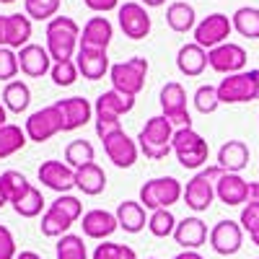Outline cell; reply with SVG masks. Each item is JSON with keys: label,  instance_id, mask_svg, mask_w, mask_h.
<instances>
[{"label": "cell", "instance_id": "cell-1", "mask_svg": "<svg viewBox=\"0 0 259 259\" xmlns=\"http://www.w3.org/2000/svg\"><path fill=\"white\" fill-rule=\"evenodd\" d=\"M135 106V99L133 96H124L119 91H104L96 104H94V119H96V135L104 140L114 133H119L122 124H119V117L127 114L130 109Z\"/></svg>", "mask_w": 259, "mask_h": 259}, {"label": "cell", "instance_id": "cell-2", "mask_svg": "<svg viewBox=\"0 0 259 259\" xmlns=\"http://www.w3.org/2000/svg\"><path fill=\"white\" fill-rule=\"evenodd\" d=\"M47 52L55 62L73 60L80 47V29L70 16H55L47 24Z\"/></svg>", "mask_w": 259, "mask_h": 259}, {"label": "cell", "instance_id": "cell-3", "mask_svg": "<svg viewBox=\"0 0 259 259\" xmlns=\"http://www.w3.org/2000/svg\"><path fill=\"white\" fill-rule=\"evenodd\" d=\"M83 215V202L73 194H60V197L47 207V212L41 215V236H47V239H62L65 233L70 231V226L75 221H80Z\"/></svg>", "mask_w": 259, "mask_h": 259}, {"label": "cell", "instance_id": "cell-4", "mask_svg": "<svg viewBox=\"0 0 259 259\" xmlns=\"http://www.w3.org/2000/svg\"><path fill=\"white\" fill-rule=\"evenodd\" d=\"M174 124H171L163 114L158 117H150L145 122V127L140 130V135H138V148L145 153V158L150 161H163L171 150V140H174Z\"/></svg>", "mask_w": 259, "mask_h": 259}, {"label": "cell", "instance_id": "cell-5", "mask_svg": "<svg viewBox=\"0 0 259 259\" xmlns=\"http://www.w3.org/2000/svg\"><path fill=\"white\" fill-rule=\"evenodd\" d=\"M221 174H223V168L218 163L200 168L184 187V205L194 212H205L215 200V182L221 179Z\"/></svg>", "mask_w": 259, "mask_h": 259}, {"label": "cell", "instance_id": "cell-6", "mask_svg": "<svg viewBox=\"0 0 259 259\" xmlns=\"http://www.w3.org/2000/svg\"><path fill=\"white\" fill-rule=\"evenodd\" d=\"M184 197V189L174 177H156L140 187V205L145 210H168Z\"/></svg>", "mask_w": 259, "mask_h": 259}, {"label": "cell", "instance_id": "cell-7", "mask_svg": "<svg viewBox=\"0 0 259 259\" xmlns=\"http://www.w3.org/2000/svg\"><path fill=\"white\" fill-rule=\"evenodd\" d=\"M171 148H174V153L184 168H200L207 163L210 156L207 140L200 133H194L192 127H179L174 133V140H171Z\"/></svg>", "mask_w": 259, "mask_h": 259}, {"label": "cell", "instance_id": "cell-8", "mask_svg": "<svg viewBox=\"0 0 259 259\" xmlns=\"http://www.w3.org/2000/svg\"><path fill=\"white\" fill-rule=\"evenodd\" d=\"M148 78V60L145 57H130L124 62L112 65L109 70V80H112V89L124 94V96H138L145 85Z\"/></svg>", "mask_w": 259, "mask_h": 259}, {"label": "cell", "instance_id": "cell-9", "mask_svg": "<svg viewBox=\"0 0 259 259\" xmlns=\"http://www.w3.org/2000/svg\"><path fill=\"white\" fill-rule=\"evenodd\" d=\"M218 99H221V104H249V101H256L259 99V83H256L254 70L226 75L218 83Z\"/></svg>", "mask_w": 259, "mask_h": 259}, {"label": "cell", "instance_id": "cell-10", "mask_svg": "<svg viewBox=\"0 0 259 259\" xmlns=\"http://www.w3.org/2000/svg\"><path fill=\"white\" fill-rule=\"evenodd\" d=\"M231 31H233V24L226 13H210L194 26V45H200L202 50H215L226 45Z\"/></svg>", "mask_w": 259, "mask_h": 259}, {"label": "cell", "instance_id": "cell-11", "mask_svg": "<svg viewBox=\"0 0 259 259\" xmlns=\"http://www.w3.org/2000/svg\"><path fill=\"white\" fill-rule=\"evenodd\" d=\"M161 109H163V117L171 122V124H179V127H192V114L187 109V91L184 85L177 83V80H168L163 89H161Z\"/></svg>", "mask_w": 259, "mask_h": 259}, {"label": "cell", "instance_id": "cell-12", "mask_svg": "<svg viewBox=\"0 0 259 259\" xmlns=\"http://www.w3.org/2000/svg\"><path fill=\"white\" fill-rule=\"evenodd\" d=\"M24 130H26V138L34 140V143H47L50 138H55L57 133H62V114L57 109V104L45 106V109L29 114Z\"/></svg>", "mask_w": 259, "mask_h": 259}, {"label": "cell", "instance_id": "cell-13", "mask_svg": "<svg viewBox=\"0 0 259 259\" xmlns=\"http://www.w3.org/2000/svg\"><path fill=\"white\" fill-rule=\"evenodd\" d=\"M210 246L215 254H221V256H233V254H239L241 246H244V228L241 223H236V221H218L212 226L210 231Z\"/></svg>", "mask_w": 259, "mask_h": 259}, {"label": "cell", "instance_id": "cell-14", "mask_svg": "<svg viewBox=\"0 0 259 259\" xmlns=\"http://www.w3.org/2000/svg\"><path fill=\"white\" fill-rule=\"evenodd\" d=\"M207 65L215 73H223V75L244 73V68H246V50L241 45L226 41V45H221V47H215V50L207 52Z\"/></svg>", "mask_w": 259, "mask_h": 259}, {"label": "cell", "instance_id": "cell-15", "mask_svg": "<svg viewBox=\"0 0 259 259\" xmlns=\"http://www.w3.org/2000/svg\"><path fill=\"white\" fill-rule=\"evenodd\" d=\"M117 21H119V29L124 31V36L130 39H145L150 34V16L145 11V6L140 3H124L117 11Z\"/></svg>", "mask_w": 259, "mask_h": 259}, {"label": "cell", "instance_id": "cell-16", "mask_svg": "<svg viewBox=\"0 0 259 259\" xmlns=\"http://www.w3.org/2000/svg\"><path fill=\"white\" fill-rule=\"evenodd\" d=\"M36 174H39V182L47 189L60 192V194H68L75 187V168H70L62 161H41Z\"/></svg>", "mask_w": 259, "mask_h": 259}, {"label": "cell", "instance_id": "cell-17", "mask_svg": "<svg viewBox=\"0 0 259 259\" xmlns=\"http://www.w3.org/2000/svg\"><path fill=\"white\" fill-rule=\"evenodd\" d=\"M57 109L62 114V133H70L83 124H89L94 117V104L83 96H70V99H60L55 101Z\"/></svg>", "mask_w": 259, "mask_h": 259}, {"label": "cell", "instance_id": "cell-18", "mask_svg": "<svg viewBox=\"0 0 259 259\" xmlns=\"http://www.w3.org/2000/svg\"><path fill=\"white\" fill-rule=\"evenodd\" d=\"M104 150H106V156H109V161L117 166V168H130L135 161H138V143L130 138L124 130H119V133L109 135V138H104Z\"/></svg>", "mask_w": 259, "mask_h": 259}, {"label": "cell", "instance_id": "cell-19", "mask_svg": "<svg viewBox=\"0 0 259 259\" xmlns=\"http://www.w3.org/2000/svg\"><path fill=\"white\" fill-rule=\"evenodd\" d=\"M215 197H218L223 205H228V207L246 205L249 182L241 179V174H228V171H223L221 179L215 182Z\"/></svg>", "mask_w": 259, "mask_h": 259}, {"label": "cell", "instance_id": "cell-20", "mask_svg": "<svg viewBox=\"0 0 259 259\" xmlns=\"http://www.w3.org/2000/svg\"><path fill=\"white\" fill-rule=\"evenodd\" d=\"M207 239H210L207 226L197 218V215H189V218H184V221H179V223H177L174 241H177L184 251H197Z\"/></svg>", "mask_w": 259, "mask_h": 259}, {"label": "cell", "instance_id": "cell-21", "mask_svg": "<svg viewBox=\"0 0 259 259\" xmlns=\"http://www.w3.org/2000/svg\"><path fill=\"white\" fill-rule=\"evenodd\" d=\"M75 65H78V73H83V78L89 80H99L112 70L106 50H91V47H78Z\"/></svg>", "mask_w": 259, "mask_h": 259}, {"label": "cell", "instance_id": "cell-22", "mask_svg": "<svg viewBox=\"0 0 259 259\" xmlns=\"http://www.w3.org/2000/svg\"><path fill=\"white\" fill-rule=\"evenodd\" d=\"M18 65L21 73L29 78H41L52 70V57L47 52V47L41 45H26L24 50L18 52Z\"/></svg>", "mask_w": 259, "mask_h": 259}, {"label": "cell", "instance_id": "cell-23", "mask_svg": "<svg viewBox=\"0 0 259 259\" xmlns=\"http://www.w3.org/2000/svg\"><path fill=\"white\" fill-rule=\"evenodd\" d=\"M83 236H89V239H96V241H104L109 239V236L119 228L117 223V215L109 212V210H89L83 215Z\"/></svg>", "mask_w": 259, "mask_h": 259}, {"label": "cell", "instance_id": "cell-24", "mask_svg": "<svg viewBox=\"0 0 259 259\" xmlns=\"http://www.w3.org/2000/svg\"><path fill=\"white\" fill-rule=\"evenodd\" d=\"M114 36V26L109 24L106 16H94L89 24L83 26L80 34V47H91V50H106Z\"/></svg>", "mask_w": 259, "mask_h": 259}, {"label": "cell", "instance_id": "cell-25", "mask_svg": "<svg viewBox=\"0 0 259 259\" xmlns=\"http://www.w3.org/2000/svg\"><path fill=\"white\" fill-rule=\"evenodd\" d=\"M218 166L228 174H239L249 166V145L244 140H228L218 150Z\"/></svg>", "mask_w": 259, "mask_h": 259}, {"label": "cell", "instance_id": "cell-26", "mask_svg": "<svg viewBox=\"0 0 259 259\" xmlns=\"http://www.w3.org/2000/svg\"><path fill=\"white\" fill-rule=\"evenodd\" d=\"M177 68L187 78L202 75V70L207 68V52L200 45H194V41H192V45L179 47V52H177Z\"/></svg>", "mask_w": 259, "mask_h": 259}, {"label": "cell", "instance_id": "cell-27", "mask_svg": "<svg viewBox=\"0 0 259 259\" xmlns=\"http://www.w3.org/2000/svg\"><path fill=\"white\" fill-rule=\"evenodd\" d=\"M31 39V18L24 13H11L6 16V47L11 50H24Z\"/></svg>", "mask_w": 259, "mask_h": 259}, {"label": "cell", "instance_id": "cell-28", "mask_svg": "<svg viewBox=\"0 0 259 259\" xmlns=\"http://www.w3.org/2000/svg\"><path fill=\"white\" fill-rule=\"evenodd\" d=\"M117 223H119V228L122 231H127V233H140L145 226H148V221H145V207L140 205V202H135V200H122L119 205H117Z\"/></svg>", "mask_w": 259, "mask_h": 259}, {"label": "cell", "instance_id": "cell-29", "mask_svg": "<svg viewBox=\"0 0 259 259\" xmlns=\"http://www.w3.org/2000/svg\"><path fill=\"white\" fill-rule=\"evenodd\" d=\"M75 187L83 192V194H89V197H96V194L104 192L106 187V174H104V168L94 161V163H85L75 171Z\"/></svg>", "mask_w": 259, "mask_h": 259}, {"label": "cell", "instance_id": "cell-30", "mask_svg": "<svg viewBox=\"0 0 259 259\" xmlns=\"http://www.w3.org/2000/svg\"><path fill=\"white\" fill-rule=\"evenodd\" d=\"M166 24L171 31L177 34H187V31H194V26H197V13H194V8L189 3H171L168 11H166Z\"/></svg>", "mask_w": 259, "mask_h": 259}, {"label": "cell", "instance_id": "cell-31", "mask_svg": "<svg viewBox=\"0 0 259 259\" xmlns=\"http://www.w3.org/2000/svg\"><path fill=\"white\" fill-rule=\"evenodd\" d=\"M31 104V89L24 80H11L3 89V106L13 114H24Z\"/></svg>", "mask_w": 259, "mask_h": 259}, {"label": "cell", "instance_id": "cell-32", "mask_svg": "<svg viewBox=\"0 0 259 259\" xmlns=\"http://www.w3.org/2000/svg\"><path fill=\"white\" fill-rule=\"evenodd\" d=\"M233 31H239L246 39H259V8L254 6H241L231 16Z\"/></svg>", "mask_w": 259, "mask_h": 259}, {"label": "cell", "instance_id": "cell-33", "mask_svg": "<svg viewBox=\"0 0 259 259\" xmlns=\"http://www.w3.org/2000/svg\"><path fill=\"white\" fill-rule=\"evenodd\" d=\"M29 179L21 174V171H13V168H8V171H3L0 174V192H3V197L13 205L16 200H21L24 194L29 192Z\"/></svg>", "mask_w": 259, "mask_h": 259}, {"label": "cell", "instance_id": "cell-34", "mask_svg": "<svg viewBox=\"0 0 259 259\" xmlns=\"http://www.w3.org/2000/svg\"><path fill=\"white\" fill-rule=\"evenodd\" d=\"M26 130H21L18 124H3L0 127V161L18 153L26 145Z\"/></svg>", "mask_w": 259, "mask_h": 259}, {"label": "cell", "instance_id": "cell-35", "mask_svg": "<svg viewBox=\"0 0 259 259\" xmlns=\"http://www.w3.org/2000/svg\"><path fill=\"white\" fill-rule=\"evenodd\" d=\"M94 156H96V150L89 140H73L68 148H65V163H68L70 168H80L85 163H94Z\"/></svg>", "mask_w": 259, "mask_h": 259}, {"label": "cell", "instance_id": "cell-36", "mask_svg": "<svg viewBox=\"0 0 259 259\" xmlns=\"http://www.w3.org/2000/svg\"><path fill=\"white\" fill-rule=\"evenodd\" d=\"M13 210H16V215H21V218H36V215L45 210V197H41V192L31 184L24 197L13 202Z\"/></svg>", "mask_w": 259, "mask_h": 259}, {"label": "cell", "instance_id": "cell-37", "mask_svg": "<svg viewBox=\"0 0 259 259\" xmlns=\"http://www.w3.org/2000/svg\"><path fill=\"white\" fill-rule=\"evenodd\" d=\"M55 251H57V259H89L83 236H75V233H65L62 239H57Z\"/></svg>", "mask_w": 259, "mask_h": 259}, {"label": "cell", "instance_id": "cell-38", "mask_svg": "<svg viewBox=\"0 0 259 259\" xmlns=\"http://www.w3.org/2000/svg\"><path fill=\"white\" fill-rule=\"evenodd\" d=\"M148 231L156 236V239H166V236H174L177 231V218L171 210H153L148 218Z\"/></svg>", "mask_w": 259, "mask_h": 259}, {"label": "cell", "instance_id": "cell-39", "mask_svg": "<svg viewBox=\"0 0 259 259\" xmlns=\"http://www.w3.org/2000/svg\"><path fill=\"white\" fill-rule=\"evenodd\" d=\"M221 106V99H218V85H200L194 91V109L200 114H212L215 109Z\"/></svg>", "mask_w": 259, "mask_h": 259}, {"label": "cell", "instance_id": "cell-40", "mask_svg": "<svg viewBox=\"0 0 259 259\" xmlns=\"http://www.w3.org/2000/svg\"><path fill=\"white\" fill-rule=\"evenodd\" d=\"M24 8L29 18L36 21H52L60 11V0H24Z\"/></svg>", "mask_w": 259, "mask_h": 259}, {"label": "cell", "instance_id": "cell-41", "mask_svg": "<svg viewBox=\"0 0 259 259\" xmlns=\"http://www.w3.org/2000/svg\"><path fill=\"white\" fill-rule=\"evenodd\" d=\"M50 75H52V83L55 85H73L75 80H78V65H75V60H65V62H55L52 65V70H50Z\"/></svg>", "mask_w": 259, "mask_h": 259}, {"label": "cell", "instance_id": "cell-42", "mask_svg": "<svg viewBox=\"0 0 259 259\" xmlns=\"http://www.w3.org/2000/svg\"><path fill=\"white\" fill-rule=\"evenodd\" d=\"M94 259H138L135 249H130L124 244H112V241H104L96 246Z\"/></svg>", "mask_w": 259, "mask_h": 259}, {"label": "cell", "instance_id": "cell-43", "mask_svg": "<svg viewBox=\"0 0 259 259\" xmlns=\"http://www.w3.org/2000/svg\"><path fill=\"white\" fill-rule=\"evenodd\" d=\"M239 223H241V228L251 236V241L259 246V205H244Z\"/></svg>", "mask_w": 259, "mask_h": 259}, {"label": "cell", "instance_id": "cell-44", "mask_svg": "<svg viewBox=\"0 0 259 259\" xmlns=\"http://www.w3.org/2000/svg\"><path fill=\"white\" fill-rule=\"evenodd\" d=\"M18 70H21L18 55H16L11 47H0V80L11 83V78H16Z\"/></svg>", "mask_w": 259, "mask_h": 259}, {"label": "cell", "instance_id": "cell-45", "mask_svg": "<svg viewBox=\"0 0 259 259\" xmlns=\"http://www.w3.org/2000/svg\"><path fill=\"white\" fill-rule=\"evenodd\" d=\"M16 239L8 226L0 223V259H16Z\"/></svg>", "mask_w": 259, "mask_h": 259}, {"label": "cell", "instance_id": "cell-46", "mask_svg": "<svg viewBox=\"0 0 259 259\" xmlns=\"http://www.w3.org/2000/svg\"><path fill=\"white\" fill-rule=\"evenodd\" d=\"M85 8H91L96 13H109V11H119V0H83Z\"/></svg>", "mask_w": 259, "mask_h": 259}, {"label": "cell", "instance_id": "cell-47", "mask_svg": "<svg viewBox=\"0 0 259 259\" xmlns=\"http://www.w3.org/2000/svg\"><path fill=\"white\" fill-rule=\"evenodd\" d=\"M246 205H259V182H249V197Z\"/></svg>", "mask_w": 259, "mask_h": 259}, {"label": "cell", "instance_id": "cell-48", "mask_svg": "<svg viewBox=\"0 0 259 259\" xmlns=\"http://www.w3.org/2000/svg\"><path fill=\"white\" fill-rule=\"evenodd\" d=\"M171 259H205L200 251H179L177 256H171Z\"/></svg>", "mask_w": 259, "mask_h": 259}, {"label": "cell", "instance_id": "cell-49", "mask_svg": "<svg viewBox=\"0 0 259 259\" xmlns=\"http://www.w3.org/2000/svg\"><path fill=\"white\" fill-rule=\"evenodd\" d=\"M0 47H6V16H0Z\"/></svg>", "mask_w": 259, "mask_h": 259}, {"label": "cell", "instance_id": "cell-50", "mask_svg": "<svg viewBox=\"0 0 259 259\" xmlns=\"http://www.w3.org/2000/svg\"><path fill=\"white\" fill-rule=\"evenodd\" d=\"M16 259H41V256H39L36 251H21V254H18Z\"/></svg>", "mask_w": 259, "mask_h": 259}, {"label": "cell", "instance_id": "cell-51", "mask_svg": "<svg viewBox=\"0 0 259 259\" xmlns=\"http://www.w3.org/2000/svg\"><path fill=\"white\" fill-rule=\"evenodd\" d=\"M166 0H143V6L145 8H158V6H163Z\"/></svg>", "mask_w": 259, "mask_h": 259}, {"label": "cell", "instance_id": "cell-52", "mask_svg": "<svg viewBox=\"0 0 259 259\" xmlns=\"http://www.w3.org/2000/svg\"><path fill=\"white\" fill-rule=\"evenodd\" d=\"M6 119H8V109H6L3 104H0V127H3V124H8Z\"/></svg>", "mask_w": 259, "mask_h": 259}, {"label": "cell", "instance_id": "cell-53", "mask_svg": "<svg viewBox=\"0 0 259 259\" xmlns=\"http://www.w3.org/2000/svg\"><path fill=\"white\" fill-rule=\"evenodd\" d=\"M3 205H8V200L3 197V192H0V207H3Z\"/></svg>", "mask_w": 259, "mask_h": 259}, {"label": "cell", "instance_id": "cell-54", "mask_svg": "<svg viewBox=\"0 0 259 259\" xmlns=\"http://www.w3.org/2000/svg\"><path fill=\"white\" fill-rule=\"evenodd\" d=\"M254 75H256V83H259V68H254Z\"/></svg>", "mask_w": 259, "mask_h": 259}, {"label": "cell", "instance_id": "cell-55", "mask_svg": "<svg viewBox=\"0 0 259 259\" xmlns=\"http://www.w3.org/2000/svg\"><path fill=\"white\" fill-rule=\"evenodd\" d=\"M0 3H16V0H0Z\"/></svg>", "mask_w": 259, "mask_h": 259}, {"label": "cell", "instance_id": "cell-56", "mask_svg": "<svg viewBox=\"0 0 259 259\" xmlns=\"http://www.w3.org/2000/svg\"><path fill=\"white\" fill-rule=\"evenodd\" d=\"M148 259H156V256H148Z\"/></svg>", "mask_w": 259, "mask_h": 259}, {"label": "cell", "instance_id": "cell-57", "mask_svg": "<svg viewBox=\"0 0 259 259\" xmlns=\"http://www.w3.org/2000/svg\"><path fill=\"white\" fill-rule=\"evenodd\" d=\"M256 259H259V256H256Z\"/></svg>", "mask_w": 259, "mask_h": 259}]
</instances>
